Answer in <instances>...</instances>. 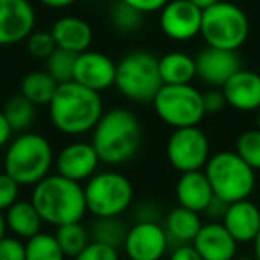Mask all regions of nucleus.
Returning <instances> with one entry per match:
<instances>
[{"label":"nucleus","instance_id":"22","mask_svg":"<svg viewBox=\"0 0 260 260\" xmlns=\"http://www.w3.org/2000/svg\"><path fill=\"white\" fill-rule=\"evenodd\" d=\"M4 216L8 230H11L15 237L29 241L30 237L43 232L41 230L43 228V219H41L40 212H38V209L34 207V203L30 200H18V202H15L6 210Z\"/></svg>","mask_w":260,"mask_h":260},{"label":"nucleus","instance_id":"43","mask_svg":"<svg viewBox=\"0 0 260 260\" xmlns=\"http://www.w3.org/2000/svg\"><path fill=\"white\" fill-rule=\"evenodd\" d=\"M191 4H194L198 9H202V11H205V9H209V8H212L214 4H217L219 0H189Z\"/></svg>","mask_w":260,"mask_h":260},{"label":"nucleus","instance_id":"42","mask_svg":"<svg viewBox=\"0 0 260 260\" xmlns=\"http://www.w3.org/2000/svg\"><path fill=\"white\" fill-rule=\"evenodd\" d=\"M40 2H41V6L50 8V9H66L75 4L77 0H40Z\"/></svg>","mask_w":260,"mask_h":260},{"label":"nucleus","instance_id":"40","mask_svg":"<svg viewBox=\"0 0 260 260\" xmlns=\"http://www.w3.org/2000/svg\"><path fill=\"white\" fill-rule=\"evenodd\" d=\"M13 134H15V130L9 125L4 111H0V148H4V146H8L11 143Z\"/></svg>","mask_w":260,"mask_h":260},{"label":"nucleus","instance_id":"39","mask_svg":"<svg viewBox=\"0 0 260 260\" xmlns=\"http://www.w3.org/2000/svg\"><path fill=\"white\" fill-rule=\"evenodd\" d=\"M170 260H203L192 244H178L171 251Z\"/></svg>","mask_w":260,"mask_h":260},{"label":"nucleus","instance_id":"19","mask_svg":"<svg viewBox=\"0 0 260 260\" xmlns=\"http://www.w3.org/2000/svg\"><path fill=\"white\" fill-rule=\"evenodd\" d=\"M175 196H177L178 207L202 214L214 200V191L205 171L200 170L182 173L178 177L177 185H175Z\"/></svg>","mask_w":260,"mask_h":260},{"label":"nucleus","instance_id":"9","mask_svg":"<svg viewBox=\"0 0 260 260\" xmlns=\"http://www.w3.org/2000/svg\"><path fill=\"white\" fill-rule=\"evenodd\" d=\"M152 104L160 121L173 128L198 126L207 114L203 107V93L192 84H162Z\"/></svg>","mask_w":260,"mask_h":260},{"label":"nucleus","instance_id":"35","mask_svg":"<svg viewBox=\"0 0 260 260\" xmlns=\"http://www.w3.org/2000/svg\"><path fill=\"white\" fill-rule=\"evenodd\" d=\"M20 187H22V185H20L15 178L9 177L6 171L0 173V210H2V212H6L13 203L20 200L18 198Z\"/></svg>","mask_w":260,"mask_h":260},{"label":"nucleus","instance_id":"7","mask_svg":"<svg viewBox=\"0 0 260 260\" xmlns=\"http://www.w3.org/2000/svg\"><path fill=\"white\" fill-rule=\"evenodd\" d=\"M200 36L209 47L237 52L249 36L248 15L239 6L219 0L203 11Z\"/></svg>","mask_w":260,"mask_h":260},{"label":"nucleus","instance_id":"8","mask_svg":"<svg viewBox=\"0 0 260 260\" xmlns=\"http://www.w3.org/2000/svg\"><path fill=\"white\" fill-rule=\"evenodd\" d=\"M87 212L94 217H119L134 202V185L116 171L96 173L84 185Z\"/></svg>","mask_w":260,"mask_h":260},{"label":"nucleus","instance_id":"12","mask_svg":"<svg viewBox=\"0 0 260 260\" xmlns=\"http://www.w3.org/2000/svg\"><path fill=\"white\" fill-rule=\"evenodd\" d=\"M203 11L189 0H170L159 16V27L173 41H189L202 32Z\"/></svg>","mask_w":260,"mask_h":260},{"label":"nucleus","instance_id":"1","mask_svg":"<svg viewBox=\"0 0 260 260\" xmlns=\"http://www.w3.org/2000/svg\"><path fill=\"white\" fill-rule=\"evenodd\" d=\"M104 112V102L100 93L75 80L59 84L48 105L52 125L61 134L73 136V138L93 132Z\"/></svg>","mask_w":260,"mask_h":260},{"label":"nucleus","instance_id":"46","mask_svg":"<svg viewBox=\"0 0 260 260\" xmlns=\"http://www.w3.org/2000/svg\"><path fill=\"white\" fill-rule=\"evenodd\" d=\"M256 128L260 130V109L256 111Z\"/></svg>","mask_w":260,"mask_h":260},{"label":"nucleus","instance_id":"11","mask_svg":"<svg viewBox=\"0 0 260 260\" xmlns=\"http://www.w3.org/2000/svg\"><path fill=\"white\" fill-rule=\"evenodd\" d=\"M168 248L170 237L159 221H136L126 232L123 244L130 260H162Z\"/></svg>","mask_w":260,"mask_h":260},{"label":"nucleus","instance_id":"29","mask_svg":"<svg viewBox=\"0 0 260 260\" xmlns=\"http://www.w3.org/2000/svg\"><path fill=\"white\" fill-rule=\"evenodd\" d=\"M145 16L141 11L130 8L128 4L116 0V4L111 8L109 18H111V25L116 29V32L119 34H136L138 30H141V27L145 25Z\"/></svg>","mask_w":260,"mask_h":260},{"label":"nucleus","instance_id":"5","mask_svg":"<svg viewBox=\"0 0 260 260\" xmlns=\"http://www.w3.org/2000/svg\"><path fill=\"white\" fill-rule=\"evenodd\" d=\"M114 87L136 104H152L162 87L159 57L146 50H134L116 62Z\"/></svg>","mask_w":260,"mask_h":260},{"label":"nucleus","instance_id":"45","mask_svg":"<svg viewBox=\"0 0 260 260\" xmlns=\"http://www.w3.org/2000/svg\"><path fill=\"white\" fill-rule=\"evenodd\" d=\"M253 251H255V258L260 260V232L255 237V241H253Z\"/></svg>","mask_w":260,"mask_h":260},{"label":"nucleus","instance_id":"47","mask_svg":"<svg viewBox=\"0 0 260 260\" xmlns=\"http://www.w3.org/2000/svg\"><path fill=\"white\" fill-rule=\"evenodd\" d=\"M234 260H256L255 256H253V258H249V256H235Z\"/></svg>","mask_w":260,"mask_h":260},{"label":"nucleus","instance_id":"16","mask_svg":"<svg viewBox=\"0 0 260 260\" xmlns=\"http://www.w3.org/2000/svg\"><path fill=\"white\" fill-rule=\"evenodd\" d=\"M73 80L102 93L116 82V62L102 52L86 50L77 55Z\"/></svg>","mask_w":260,"mask_h":260},{"label":"nucleus","instance_id":"3","mask_svg":"<svg viewBox=\"0 0 260 260\" xmlns=\"http://www.w3.org/2000/svg\"><path fill=\"white\" fill-rule=\"evenodd\" d=\"M30 202L40 212L43 223L52 226L79 223L87 214L84 185L61 175H48L32 187Z\"/></svg>","mask_w":260,"mask_h":260},{"label":"nucleus","instance_id":"13","mask_svg":"<svg viewBox=\"0 0 260 260\" xmlns=\"http://www.w3.org/2000/svg\"><path fill=\"white\" fill-rule=\"evenodd\" d=\"M36 30V11L29 0H0V47L27 41Z\"/></svg>","mask_w":260,"mask_h":260},{"label":"nucleus","instance_id":"31","mask_svg":"<svg viewBox=\"0 0 260 260\" xmlns=\"http://www.w3.org/2000/svg\"><path fill=\"white\" fill-rule=\"evenodd\" d=\"M77 55L73 52H68L64 48H55V52L45 61V70L50 73V77L57 84H66L73 80L75 73Z\"/></svg>","mask_w":260,"mask_h":260},{"label":"nucleus","instance_id":"44","mask_svg":"<svg viewBox=\"0 0 260 260\" xmlns=\"http://www.w3.org/2000/svg\"><path fill=\"white\" fill-rule=\"evenodd\" d=\"M6 232H8V224H6V216L4 212L0 210V241L6 237Z\"/></svg>","mask_w":260,"mask_h":260},{"label":"nucleus","instance_id":"34","mask_svg":"<svg viewBox=\"0 0 260 260\" xmlns=\"http://www.w3.org/2000/svg\"><path fill=\"white\" fill-rule=\"evenodd\" d=\"M73 260H119V251L112 246L91 241Z\"/></svg>","mask_w":260,"mask_h":260},{"label":"nucleus","instance_id":"4","mask_svg":"<svg viewBox=\"0 0 260 260\" xmlns=\"http://www.w3.org/2000/svg\"><path fill=\"white\" fill-rule=\"evenodd\" d=\"M55 164L54 148L45 136L22 132L6 148L4 171L20 185H36L50 175Z\"/></svg>","mask_w":260,"mask_h":260},{"label":"nucleus","instance_id":"10","mask_svg":"<svg viewBox=\"0 0 260 260\" xmlns=\"http://www.w3.org/2000/svg\"><path fill=\"white\" fill-rule=\"evenodd\" d=\"M166 159L180 173L200 171L210 159V143L200 126L175 128L166 143Z\"/></svg>","mask_w":260,"mask_h":260},{"label":"nucleus","instance_id":"28","mask_svg":"<svg viewBox=\"0 0 260 260\" xmlns=\"http://www.w3.org/2000/svg\"><path fill=\"white\" fill-rule=\"evenodd\" d=\"M54 235H55V239H57L59 246H61L62 253H64L66 256H70V258H75V256L91 242L89 228L84 226L82 221L57 226Z\"/></svg>","mask_w":260,"mask_h":260},{"label":"nucleus","instance_id":"26","mask_svg":"<svg viewBox=\"0 0 260 260\" xmlns=\"http://www.w3.org/2000/svg\"><path fill=\"white\" fill-rule=\"evenodd\" d=\"M126 232H128V228L119 217H96L89 228L91 241L112 246L116 249L123 248Z\"/></svg>","mask_w":260,"mask_h":260},{"label":"nucleus","instance_id":"21","mask_svg":"<svg viewBox=\"0 0 260 260\" xmlns=\"http://www.w3.org/2000/svg\"><path fill=\"white\" fill-rule=\"evenodd\" d=\"M50 32L57 48H64L73 54L89 50L93 43V29L86 20L79 16H61L54 22Z\"/></svg>","mask_w":260,"mask_h":260},{"label":"nucleus","instance_id":"24","mask_svg":"<svg viewBox=\"0 0 260 260\" xmlns=\"http://www.w3.org/2000/svg\"><path fill=\"white\" fill-rule=\"evenodd\" d=\"M159 72L162 84H191L196 77V59L185 52H168L159 57Z\"/></svg>","mask_w":260,"mask_h":260},{"label":"nucleus","instance_id":"18","mask_svg":"<svg viewBox=\"0 0 260 260\" xmlns=\"http://www.w3.org/2000/svg\"><path fill=\"white\" fill-rule=\"evenodd\" d=\"M226 105L241 112L260 109V73L241 68L223 87Z\"/></svg>","mask_w":260,"mask_h":260},{"label":"nucleus","instance_id":"20","mask_svg":"<svg viewBox=\"0 0 260 260\" xmlns=\"http://www.w3.org/2000/svg\"><path fill=\"white\" fill-rule=\"evenodd\" d=\"M221 223L239 244L253 242L260 232V209L249 200L230 203Z\"/></svg>","mask_w":260,"mask_h":260},{"label":"nucleus","instance_id":"2","mask_svg":"<svg viewBox=\"0 0 260 260\" xmlns=\"http://www.w3.org/2000/svg\"><path fill=\"white\" fill-rule=\"evenodd\" d=\"M91 145L102 162L125 164L134 159L143 145V125L128 109L116 107L105 111L93 130Z\"/></svg>","mask_w":260,"mask_h":260},{"label":"nucleus","instance_id":"38","mask_svg":"<svg viewBox=\"0 0 260 260\" xmlns=\"http://www.w3.org/2000/svg\"><path fill=\"white\" fill-rule=\"evenodd\" d=\"M125 4H128L130 8L138 9L143 15H152V13H160V9L170 2V0H121Z\"/></svg>","mask_w":260,"mask_h":260},{"label":"nucleus","instance_id":"14","mask_svg":"<svg viewBox=\"0 0 260 260\" xmlns=\"http://www.w3.org/2000/svg\"><path fill=\"white\" fill-rule=\"evenodd\" d=\"M100 157L91 143L75 141L66 145L55 157V170L57 175L70 178L73 182H87L100 166Z\"/></svg>","mask_w":260,"mask_h":260},{"label":"nucleus","instance_id":"37","mask_svg":"<svg viewBox=\"0 0 260 260\" xmlns=\"http://www.w3.org/2000/svg\"><path fill=\"white\" fill-rule=\"evenodd\" d=\"M203 107L207 114H217L226 107V98L223 94V89L210 87L209 91L203 93Z\"/></svg>","mask_w":260,"mask_h":260},{"label":"nucleus","instance_id":"30","mask_svg":"<svg viewBox=\"0 0 260 260\" xmlns=\"http://www.w3.org/2000/svg\"><path fill=\"white\" fill-rule=\"evenodd\" d=\"M25 260H64L66 255L62 253L55 235L40 232L38 235L30 237L25 242Z\"/></svg>","mask_w":260,"mask_h":260},{"label":"nucleus","instance_id":"27","mask_svg":"<svg viewBox=\"0 0 260 260\" xmlns=\"http://www.w3.org/2000/svg\"><path fill=\"white\" fill-rule=\"evenodd\" d=\"M2 111H4L11 128L15 132H18V134L29 132L34 119H36V105L27 100L25 96H22V94L9 98Z\"/></svg>","mask_w":260,"mask_h":260},{"label":"nucleus","instance_id":"36","mask_svg":"<svg viewBox=\"0 0 260 260\" xmlns=\"http://www.w3.org/2000/svg\"><path fill=\"white\" fill-rule=\"evenodd\" d=\"M27 251H25V242L20 237L15 235H6L0 241V260H25Z\"/></svg>","mask_w":260,"mask_h":260},{"label":"nucleus","instance_id":"25","mask_svg":"<svg viewBox=\"0 0 260 260\" xmlns=\"http://www.w3.org/2000/svg\"><path fill=\"white\" fill-rule=\"evenodd\" d=\"M59 84L50 77L47 70H34L23 75L20 82V94L32 102L36 107H48L57 91Z\"/></svg>","mask_w":260,"mask_h":260},{"label":"nucleus","instance_id":"32","mask_svg":"<svg viewBox=\"0 0 260 260\" xmlns=\"http://www.w3.org/2000/svg\"><path fill=\"white\" fill-rule=\"evenodd\" d=\"M235 153L253 168L255 171L260 170V130L251 128L242 132L235 141Z\"/></svg>","mask_w":260,"mask_h":260},{"label":"nucleus","instance_id":"17","mask_svg":"<svg viewBox=\"0 0 260 260\" xmlns=\"http://www.w3.org/2000/svg\"><path fill=\"white\" fill-rule=\"evenodd\" d=\"M237 244L221 221L205 223L192 241L203 260H234L237 256Z\"/></svg>","mask_w":260,"mask_h":260},{"label":"nucleus","instance_id":"33","mask_svg":"<svg viewBox=\"0 0 260 260\" xmlns=\"http://www.w3.org/2000/svg\"><path fill=\"white\" fill-rule=\"evenodd\" d=\"M55 48H57V45H55L50 30H34L27 38V50L38 61H47L55 52Z\"/></svg>","mask_w":260,"mask_h":260},{"label":"nucleus","instance_id":"41","mask_svg":"<svg viewBox=\"0 0 260 260\" xmlns=\"http://www.w3.org/2000/svg\"><path fill=\"white\" fill-rule=\"evenodd\" d=\"M226 209H228V203H224L223 200H219V198L214 196V200L210 202V205L207 207L205 214H209V217H212V219H223Z\"/></svg>","mask_w":260,"mask_h":260},{"label":"nucleus","instance_id":"15","mask_svg":"<svg viewBox=\"0 0 260 260\" xmlns=\"http://www.w3.org/2000/svg\"><path fill=\"white\" fill-rule=\"evenodd\" d=\"M196 77L210 87H221L242 68L237 52L207 47L196 55Z\"/></svg>","mask_w":260,"mask_h":260},{"label":"nucleus","instance_id":"23","mask_svg":"<svg viewBox=\"0 0 260 260\" xmlns=\"http://www.w3.org/2000/svg\"><path fill=\"white\" fill-rule=\"evenodd\" d=\"M203 223L198 212H192L184 207H177L166 216V234L170 237V242L178 244H192L198 232L202 230Z\"/></svg>","mask_w":260,"mask_h":260},{"label":"nucleus","instance_id":"6","mask_svg":"<svg viewBox=\"0 0 260 260\" xmlns=\"http://www.w3.org/2000/svg\"><path fill=\"white\" fill-rule=\"evenodd\" d=\"M214 196L224 203H235L249 200L255 191V170L249 168L235 152H217L210 155L203 168Z\"/></svg>","mask_w":260,"mask_h":260}]
</instances>
